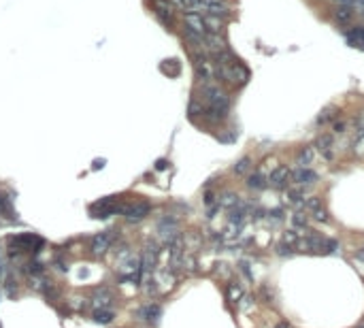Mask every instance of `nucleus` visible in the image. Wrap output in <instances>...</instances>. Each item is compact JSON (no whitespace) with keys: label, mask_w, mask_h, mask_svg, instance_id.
I'll use <instances>...</instances> for the list:
<instances>
[{"label":"nucleus","mask_w":364,"mask_h":328,"mask_svg":"<svg viewBox=\"0 0 364 328\" xmlns=\"http://www.w3.org/2000/svg\"><path fill=\"white\" fill-rule=\"evenodd\" d=\"M9 245L17 252H37L39 248H43V239L34 232H22L15 236H9Z\"/></svg>","instance_id":"obj_1"},{"label":"nucleus","mask_w":364,"mask_h":328,"mask_svg":"<svg viewBox=\"0 0 364 328\" xmlns=\"http://www.w3.org/2000/svg\"><path fill=\"white\" fill-rule=\"evenodd\" d=\"M122 209H124V207H119L117 198H115V196H106V198L96 200L94 205H90V215H92V217H109V215H113V213L122 211Z\"/></svg>","instance_id":"obj_2"},{"label":"nucleus","mask_w":364,"mask_h":328,"mask_svg":"<svg viewBox=\"0 0 364 328\" xmlns=\"http://www.w3.org/2000/svg\"><path fill=\"white\" fill-rule=\"evenodd\" d=\"M219 77L224 81H230V84H245L247 81V70L241 68L238 64H226V62H221Z\"/></svg>","instance_id":"obj_3"},{"label":"nucleus","mask_w":364,"mask_h":328,"mask_svg":"<svg viewBox=\"0 0 364 328\" xmlns=\"http://www.w3.org/2000/svg\"><path fill=\"white\" fill-rule=\"evenodd\" d=\"M122 213L126 215V220H130V222H141L149 213V205L143 203V200H139V203H130V205H126L122 209Z\"/></svg>","instance_id":"obj_4"},{"label":"nucleus","mask_w":364,"mask_h":328,"mask_svg":"<svg viewBox=\"0 0 364 328\" xmlns=\"http://www.w3.org/2000/svg\"><path fill=\"white\" fill-rule=\"evenodd\" d=\"M111 241H113L111 232H100V234H96L94 239H92V254H96V256H100V254H104L106 250H109Z\"/></svg>","instance_id":"obj_5"},{"label":"nucleus","mask_w":364,"mask_h":328,"mask_svg":"<svg viewBox=\"0 0 364 328\" xmlns=\"http://www.w3.org/2000/svg\"><path fill=\"white\" fill-rule=\"evenodd\" d=\"M185 26H188V30L194 32V34L205 32V20L196 13H185Z\"/></svg>","instance_id":"obj_6"},{"label":"nucleus","mask_w":364,"mask_h":328,"mask_svg":"<svg viewBox=\"0 0 364 328\" xmlns=\"http://www.w3.org/2000/svg\"><path fill=\"white\" fill-rule=\"evenodd\" d=\"M160 313H162V309H160V305H154V303H149V305L139 309V317L141 320H145V322H158Z\"/></svg>","instance_id":"obj_7"},{"label":"nucleus","mask_w":364,"mask_h":328,"mask_svg":"<svg viewBox=\"0 0 364 328\" xmlns=\"http://www.w3.org/2000/svg\"><path fill=\"white\" fill-rule=\"evenodd\" d=\"M292 177H294L296 184H315V181H317V173L311 171V169H296Z\"/></svg>","instance_id":"obj_8"},{"label":"nucleus","mask_w":364,"mask_h":328,"mask_svg":"<svg viewBox=\"0 0 364 328\" xmlns=\"http://www.w3.org/2000/svg\"><path fill=\"white\" fill-rule=\"evenodd\" d=\"M286 179H288V169H286V167H279V169L273 171L271 184H273L275 188H283V186H286Z\"/></svg>","instance_id":"obj_9"},{"label":"nucleus","mask_w":364,"mask_h":328,"mask_svg":"<svg viewBox=\"0 0 364 328\" xmlns=\"http://www.w3.org/2000/svg\"><path fill=\"white\" fill-rule=\"evenodd\" d=\"M313 160H315V151H313V147H305L303 151L298 153V164H300V169H309L313 164Z\"/></svg>","instance_id":"obj_10"},{"label":"nucleus","mask_w":364,"mask_h":328,"mask_svg":"<svg viewBox=\"0 0 364 328\" xmlns=\"http://www.w3.org/2000/svg\"><path fill=\"white\" fill-rule=\"evenodd\" d=\"M113 320V311L111 309H96L94 311V322L96 324H109Z\"/></svg>","instance_id":"obj_11"},{"label":"nucleus","mask_w":364,"mask_h":328,"mask_svg":"<svg viewBox=\"0 0 364 328\" xmlns=\"http://www.w3.org/2000/svg\"><path fill=\"white\" fill-rule=\"evenodd\" d=\"M196 70H198V75H200L202 79H211V77H213V66H211L209 60H198Z\"/></svg>","instance_id":"obj_12"},{"label":"nucleus","mask_w":364,"mask_h":328,"mask_svg":"<svg viewBox=\"0 0 364 328\" xmlns=\"http://www.w3.org/2000/svg\"><path fill=\"white\" fill-rule=\"evenodd\" d=\"M109 300H111V294H109V290H98L96 292V296H94V305H96V309H104L106 305H109Z\"/></svg>","instance_id":"obj_13"},{"label":"nucleus","mask_w":364,"mask_h":328,"mask_svg":"<svg viewBox=\"0 0 364 328\" xmlns=\"http://www.w3.org/2000/svg\"><path fill=\"white\" fill-rule=\"evenodd\" d=\"M247 186L254 188V190H260L266 186V177L262 175V173H256V175H252L250 179H247Z\"/></svg>","instance_id":"obj_14"},{"label":"nucleus","mask_w":364,"mask_h":328,"mask_svg":"<svg viewBox=\"0 0 364 328\" xmlns=\"http://www.w3.org/2000/svg\"><path fill=\"white\" fill-rule=\"evenodd\" d=\"M315 147H317V149H322V151L326 153L328 149L332 147V136H330V134H322V136H319V139H317Z\"/></svg>","instance_id":"obj_15"},{"label":"nucleus","mask_w":364,"mask_h":328,"mask_svg":"<svg viewBox=\"0 0 364 328\" xmlns=\"http://www.w3.org/2000/svg\"><path fill=\"white\" fill-rule=\"evenodd\" d=\"M250 167H252L250 158H243V160H238V162H236V167H234V173H236V175H245V173L250 171Z\"/></svg>","instance_id":"obj_16"},{"label":"nucleus","mask_w":364,"mask_h":328,"mask_svg":"<svg viewBox=\"0 0 364 328\" xmlns=\"http://www.w3.org/2000/svg\"><path fill=\"white\" fill-rule=\"evenodd\" d=\"M334 17H336V20H339L341 24H345V22H349V20H351V11H349V9H345V7H343V9H339V11H334Z\"/></svg>","instance_id":"obj_17"},{"label":"nucleus","mask_w":364,"mask_h":328,"mask_svg":"<svg viewBox=\"0 0 364 328\" xmlns=\"http://www.w3.org/2000/svg\"><path fill=\"white\" fill-rule=\"evenodd\" d=\"M205 26H209V30L217 32V30H219V26H221V20H217V15H209L207 20H205Z\"/></svg>","instance_id":"obj_18"},{"label":"nucleus","mask_w":364,"mask_h":328,"mask_svg":"<svg viewBox=\"0 0 364 328\" xmlns=\"http://www.w3.org/2000/svg\"><path fill=\"white\" fill-rule=\"evenodd\" d=\"M207 9H209V15H226V9L221 7V3H217V5H205Z\"/></svg>","instance_id":"obj_19"},{"label":"nucleus","mask_w":364,"mask_h":328,"mask_svg":"<svg viewBox=\"0 0 364 328\" xmlns=\"http://www.w3.org/2000/svg\"><path fill=\"white\" fill-rule=\"evenodd\" d=\"M277 254H281V256H292V254H294V250H292V245L283 243V245H279V248H277Z\"/></svg>","instance_id":"obj_20"},{"label":"nucleus","mask_w":364,"mask_h":328,"mask_svg":"<svg viewBox=\"0 0 364 328\" xmlns=\"http://www.w3.org/2000/svg\"><path fill=\"white\" fill-rule=\"evenodd\" d=\"M292 222H294V226H298V228H305L307 226V220H305L303 213H296L294 217H292Z\"/></svg>","instance_id":"obj_21"},{"label":"nucleus","mask_w":364,"mask_h":328,"mask_svg":"<svg viewBox=\"0 0 364 328\" xmlns=\"http://www.w3.org/2000/svg\"><path fill=\"white\" fill-rule=\"evenodd\" d=\"M221 203H224V207H234V205L238 203V200H236V194H226Z\"/></svg>","instance_id":"obj_22"},{"label":"nucleus","mask_w":364,"mask_h":328,"mask_svg":"<svg viewBox=\"0 0 364 328\" xmlns=\"http://www.w3.org/2000/svg\"><path fill=\"white\" fill-rule=\"evenodd\" d=\"M313 217L317 222H328V213L324 211V209H317V211H313Z\"/></svg>","instance_id":"obj_23"},{"label":"nucleus","mask_w":364,"mask_h":328,"mask_svg":"<svg viewBox=\"0 0 364 328\" xmlns=\"http://www.w3.org/2000/svg\"><path fill=\"white\" fill-rule=\"evenodd\" d=\"M307 205H309V209H313V211H317V209H322V203H319V198H311Z\"/></svg>","instance_id":"obj_24"},{"label":"nucleus","mask_w":364,"mask_h":328,"mask_svg":"<svg viewBox=\"0 0 364 328\" xmlns=\"http://www.w3.org/2000/svg\"><path fill=\"white\" fill-rule=\"evenodd\" d=\"M290 200H292L294 205H303V198H300L298 192H290Z\"/></svg>","instance_id":"obj_25"},{"label":"nucleus","mask_w":364,"mask_h":328,"mask_svg":"<svg viewBox=\"0 0 364 328\" xmlns=\"http://www.w3.org/2000/svg\"><path fill=\"white\" fill-rule=\"evenodd\" d=\"M283 241H286V243H296V241H298V234H294V232H288L286 236H283Z\"/></svg>","instance_id":"obj_26"},{"label":"nucleus","mask_w":364,"mask_h":328,"mask_svg":"<svg viewBox=\"0 0 364 328\" xmlns=\"http://www.w3.org/2000/svg\"><path fill=\"white\" fill-rule=\"evenodd\" d=\"M241 220H243V217H241V213H238V211H232V213H230V222H232V224H238Z\"/></svg>","instance_id":"obj_27"},{"label":"nucleus","mask_w":364,"mask_h":328,"mask_svg":"<svg viewBox=\"0 0 364 328\" xmlns=\"http://www.w3.org/2000/svg\"><path fill=\"white\" fill-rule=\"evenodd\" d=\"M200 111H202V109H200L198 103H192V105H190V113H192V115H198Z\"/></svg>","instance_id":"obj_28"},{"label":"nucleus","mask_w":364,"mask_h":328,"mask_svg":"<svg viewBox=\"0 0 364 328\" xmlns=\"http://www.w3.org/2000/svg\"><path fill=\"white\" fill-rule=\"evenodd\" d=\"M238 296H241V290H238V288H230V298L238 300Z\"/></svg>","instance_id":"obj_29"},{"label":"nucleus","mask_w":364,"mask_h":328,"mask_svg":"<svg viewBox=\"0 0 364 328\" xmlns=\"http://www.w3.org/2000/svg\"><path fill=\"white\" fill-rule=\"evenodd\" d=\"M356 126H358V132H360V134H364V115H360V117H358Z\"/></svg>","instance_id":"obj_30"},{"label":"nucleus","mask_w":364,"mask_h":328,"mask_svg":"<svg viewBox=\"0 0 364 328\" xmlns=\"http://www.w3.org/2000/svg\"><path fill=\"white\" fill-rule=\"evenodd\" d=\"M205 205H207V207H209V205H211V207L215 205V196H213V194H207V196H205Z\"/></svg>","instance_id":"obj_31"},{"label":"nucleus","mask_w":364,"mask_h":328,"mask_svg":"<svg viewBox=\"0 0 364 328\" xmlns=\"http://www.w3.org/2000/svg\"><path fill=\"white\" fill-rule=\"evenodd\" d=\"M156 169H158V171H162V169H166V160H158V164H156Z\"/></svg>","instance_id":"obj_32"},{"label":"nucleus","mask_w":364,"mask_h":328,"mask_svg":"<svg viewBox=\"0 0 364 328\" xmlns=\"http://www.w3.org/2000/svg\"><path fill=\"white\" fill-rule=\"evenodd\" d=\"M205 5H217V3H221V0H202Z\"/></svg>","instance_id":"obj_33"},{"label":"nucleus","mask_w":364,"mask_h":328,"mask_svg":"<svg viewBox=\"0 0 364 328\" xmlns=\"http://www.w3.org/2000/svg\"><path fill=\"white\" fill-rule=\"evenodd\" d=\"M281 213H283L281 209H275V211H273V215H275V217H279V220H281Z\"/></svg>","instance_id":"obj_34"},{"label":"nucleus","mask_w":364,"mask_h":328,"mask_svg":"<svg viewBox=\"0 0 364 328\" xmlns=\"http://www.w3.org/2000/svg\"><path fill=\"white\" fill-rule=\"evenodd\" d=\"M356 258H358V260H364V252H358V254H356Z\"/></svg>","instance_id":"obj_35"},{"label":"nucleus","mask_w":364,"mask_h":328,"mask_svg":"<svg viewBox=\"0 0 364 328\" xmlns=\"http://www.w3.org/2000/svg\"><path fill=\"white\" fill-rule=\"evenodd\" d=\"M277 328H288V322H281V324H279Z\"/></svg>","instance_id":"obj_36"},{"label":"nucleus","mask_w":364,"mask_h":328,"mask_svg":"<svg viewBox=\"0 0 364 328\" xmlns=\"http://www.w3.org/2000/svg\"><path fill=\"white\" fill-rule=\"evenodd\" d=\"M339 3H345V5H347V3H351V0H339Z\"/></svg>","instance_id":"obj_37"},{"label":"nucleus","mask_w":364,"mask_h":328,"mask_svg":"<svg viewBox=\"0 0 364 328\" xmlns=\"http://www.w3.org/2000/svg\"><path fill=\"white\" fill-rule=\"evenodd\" d=\"M358 328H364V326H358Z\"/></svg>","instance_id":"obj_38"},{"label":"nucleus","mask_w":364,"mask_h":328,"mask_svg":"<svg viewBox=\"0 0 364 328\" xmlns=\"http://www.w3.org/2000/svg\"><path fill=\"white\" fill-rule=\"evenodd\" d=\"M362 15H364V11H362Z\"/></svg>","instance_id":"obj_39"}]
</instances>
